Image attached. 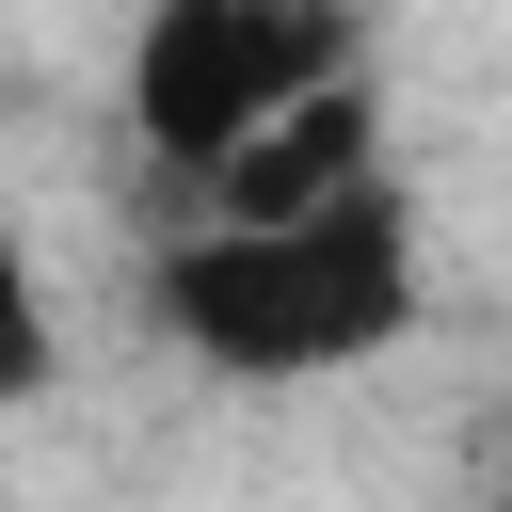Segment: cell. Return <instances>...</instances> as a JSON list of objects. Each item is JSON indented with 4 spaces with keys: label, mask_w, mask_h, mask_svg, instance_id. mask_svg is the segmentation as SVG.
<instances>
[{
    "label": "cell",
    "mask_w": 512,
    "mask_h": 512,
    "mask_svg": "<svg viewBox=\"0 0 512 512\" xmlns=\"http://www.w3.org/2000/svg\"><path fill=\"white\" fill-rule=\"evenodd\" d=\"M416 320H432V240L400 160L320 208H176L144 256V336L208 384H352L416 352Z\"/></svg>",
    "instance_id": "6da1fadb"
},
{
    "label": "cell",
    "mask_w": 512,
    "mask_h": 512,
    "mask_svg": "<svg viewBox=\"0 0 512 512\" xmlns=\"http://www.w3.org/2000/svg\"><path fill=\"white\" fill-rule=\"evenodd\" d=\"M336 80H368V0H144L128 16V160L160 192H192Z\"/></svg>",
    "instance_id": "7a4b0ae2"
}]
</instances>
